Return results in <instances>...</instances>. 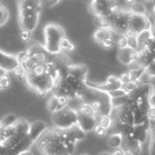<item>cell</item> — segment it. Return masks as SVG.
<instances>
[{
    "mask_svg": "<svg viewBox=\"0 0 155 155\" xmlns=\"http://www.w3.org/2000/svg\"><path fill=\"white\" fill-rule=\"evenodd\" d=\"M62 132L64 129L51 127L39 137L35 143L43 155H71L65 147Z\"/></svg>",
    "mask_w": 155,
    "mask_h": 155,
    "instance_id": "cell-1",
    "label": "cell"
},
{
    "mask_svg": "<svg viewBox=\"0 0 155 155\" xmlns=\"http://www.w3.org/2000/svg\"><path fill=\"white\" fill-rule=\"evenodd\" d=\"M43 47L47 51L48 54L51 56H58L61 53V41L66 36L65 28L57 25V23H48L44 26L43 30Z\"/></svg>",
    "mask_w": 155,
    "mask_h": 155,
    "instance_id": "cell-2",
    "label": "cell"
},
{
    "mask_svg": "<svg viewBox=\"0 0 155 155\" xmlns=\"http://www.w3.org/2000/svg\"><path fill=\"white\" fill-rule=\"evenodd\" d=\"M25 80H26V84L40 96L51 93L53 87H54V81H53V79L48 74L35 75L32 72H27L25 76Z\"/></svg>",
    "mask_w": 155,
    "mask_h": 155,
    "instance_id": "cell-3",
    "label": "cell"
},
{
    "mask_svg": "<svg viewBox=\"0 0 155 155\" xmlns=\"http://www.w3.org/2000/svg\"><path fill=\"white\" fill-rule=\"evenodd\" d=\"M53 127L60 129H70L78 123V111L75 109L66 106V107L58 110L57 113L52 114Z\"/></svg>",
    "mask_w": 155,
    "mask_h": 155,
    "instance_id": "cell-4",
    "label": "cell"
},
{
    "mask_svg": "<svg viewBox=\"0 0 155 155\" xmlns=\"http://www.w3.org/2000/svg\"><path fill=\"white\" fill-rule=\"evenodd\" d=\"M40 12L36 9H18V23L21 30L34 32L38 28Z\"/></svg>",
    "mask_w": 155,
    "mask_h": 155,
    "instance_id": "cell-5",
    "label": "cell"
},
{
    "mask_svg": "<svg viewBox=\"0 0 155 155\" xmlns=\"http://www.w3.org/2000/svg\"><path fill=\"white\" fill-rule=\"evenodd\" d=\"M118 5V0H92L89 3V11L97 18H105Z\"/></svg>",
    "mask_w": 155,
    "mask_h": 155,
    "instance_id": "cell-6",
    "label": "cell"
},
{
    "mask_svg": "<svg viewBox=\"0 0 155 155\" xmlns=\"http://www.w3.org/2000/svg\"><path fill=\"white\" fill-rule=\"evenodd\" d=\"M130 30H133L136 34H138L146 30V28H151V22H150V19L146 16H138V14H132V17H130V21H129V27Z\"/></svg>",
    "mask_w": 155,
    "mask_h": 155,
    "instance_id": "cell-7",
    "label": "cell"
},
{
    "mask_svg": "<svg viewBox=\"0 0 155 155\" xmlns=\"http://www.w3.org/2000/svg\"><path fill=\"white\" fill-rule=\"evenodd\" d=\"M18 66H19V64L17 62L16 54H11V53L0 49V69L8 72V74H11Z\"/></svg>",
    "mask_w": 155,
    "mask_h": 155,
    "instance_id": "cell-8",
    "label": "cell"
},
{
    "mask_svg": "<svg viewBox=\"0 0 155 155\" xmlns=\"http://www.w3.org/2000/svg\"><path fill=\"white\" fill-rule=\"evenodd\" d=\"M122 149L127 153V155H141L142 154V145L132 134L124 136L123 137Z\"/></svg>",
    "mask_w": 155,
    "mask_h": 155,
    "instance_id": "cell-9",
    "label": "cell"
},
{
    "mask_svg": "<svg viewBox=\"0 0 155 155\" xmlns=\"http://www.w3.org/2000/svg\"><path fill=\"white\" fill-rule=\"evenodd\" d=\"M98 120H100V116H97V115H84V114L78 113V123L76 124L87 133V132L94 130L96 125L98 124Z\"/></svg>",
    "mask_w": 155,
    "mask_h": 155,
    "instance_id": "cell-10",
    "label": "cell"
},
{
    "mask_svg": "<svg viewBox=\"0 0 155 155\" xmlns=\"http://www.w3.org/2000/svg\"><path fill=\"white\" fill-rule=\"evenodd\" d=\"M69 101L70 100L67 98V97L52 94L47 101V110L49 111V113L54 114V113H57L58 110H61V109L66 107V106H69Z\"/></svg>",
    "mask_w": 155,
    "mask_h": 155,
    "instance_id": "cell-11",
    "label": "cell"
},
{
    "mask_svg": "<svg viewBox=\"0 0 155 155\" xmlns=\"http://www.w3.org/2000/svg\"><path fill=\"white\" fill-rule=\"evenodd\" d=\"M47 128H48V125L43 120H34L28 125V133H27L28 138L35 143L39 140V137L47 130Z\"/></svg>",
    "mask_w": 155,
    "mask_h": 155,
    "instance_id": "cell-12",
    "label": "cell"
},
{
    "mask_svg": "<svg viewBox=\"0 0 155 155\" xmlns=\"http://www.w3.org/2000/svg\"><path fill=\"white\" fill-rule=\"evenodd\" d=\"M132 136L137 140V141L143 145L149 142L150 137H151V130H150V123L143 124V125H137V127H133L132 129Z\"/></svg>",
    "mask_w": 155,
    "mask_h": 155,
    "instance_id": "cell-13",
    "label": "cell"
},
{
    "mask_svg": "<svg viewBox=\"0 0 155 155\" xmlns=\"http://www.w3.org/2000/svg\"><path fill=\"white\" fill-rule=\"evenodd\" d=\"M153 40H154V36H153L151 28H146V30L141 31L137 35V41H138L137 52H142L145 49H147L150 44L153 43Z\"/></svg>",
    "mask_w": 155,
    "mask_h": 155,
    "instance_id": "cell-14",
    "label": "cell"
},
{
    "mask_svg": "<svg viewBox=\"0 0 155 155\" xmlns=\"http://www.w3.org/2000/svg\"><path fill=\"white\" fill-rule=\"evenodd\" d=\"M67 74L81 80V81H87V78H88V67L84 66V65L70 64L69 67H67Z\"/></svg>",
    "mask_w": 155,
    "mask_h": 155,
    "instance_id": "cell-15",
    "label": "cell"
},
{
    "mask_svg": "<svg viewBox=\"0 0 155 155\" xmlns=\"http://www.w3.org/2000/svg\"><path fill=\"white\" fill-rule=\"evenodd\" d=\"M113 34L114 32L107 27H98L93 34V39H94V41L97 43V44H102L107 38L113 36Z\"/></svg>",
    "mask_w": 155,
    "mask_h": 155,
    "instance_id": "cell-16",
    "label": "cell"
},
{
    "mask_svg": "<svg viewBox=\"0 0 155 155\" xmlns=\"http://www.w3.org/2000/svg\"><path fill=\"white\" fill-rule=\"evenodd\" d=\"M132 49H129V48H124V49H118V53H116V56H118V61L120 62L122 65L124 66H129L132 65Z\"/></svg>",
    "mask_w": 155,
    "mask_h": 155,
    "instance_id": "cell-17",
    "label": "cell"
},
{
    "mask_svg": "<svg viewBox=\"0 0 155 155\" xmlns=\"http://www.w3.org/2000/svg\"><path fill=\"white\" fill-rule=\"evenodd\" d=\"M107 145L110 149H120L123 145V134L119 133V132H114L111 133L109 137H107Z\"/></svg>",
    "mask_w": 155,
    "mask_h": 155,
    "instance_id": "cell-18",
    "label": "cell"
},
{
    "mask_svg": "<svg viewBox=\"0 0 155 155\" xmlns=\"http://www.w3.org/2000/svg\"><path fill=\"white\" fill-rule=\"evenodd\" d=\"M149 119H147V114L146 111L136 109L133 110V127H137V125H143L147 124Z\"/></svg>",
    "mask_w": 155,
    "mask_h": 155,
    "instance_id": "cell-19",
    "label": "cell"
},
{
    "mask_svg": "<svg viewBox=\"0 0 155 155\" xmlns=\"http://www.w3.org/2000/svg\"><path fill=\"white\" fill-rule=\"evenodd\" d=\"M128 11L132 14H138V16H146V14L149 13L146 4H145L143 2H140V0L134 2L132 5L128 8Z\"/></svg>",
    "mask_w": 155,
    "mask_h": 155,
    "instance_id": "cell-20",
    "label": "cell"
},
{
    "mask_svg": "<svg viewBox=\"0 0 155 155\" xmlns=\"http://www.w3.org/2000/svg\"><path fill=\"white\" fill-rule=\"evenodd\" d=\"M75 48H76L75 43L72 41L70 38L65 36L64 39H62V41H61V53H64V54H67V53L74 52Z\"/></svg>",
    "mask_w": 155,
    "mask_h": 155,
    "instance_id": "cell-21",
    "label": "cell"
},
{
    "mask_svg": "<svg viewBox=\"0 0 155 155\" xmlns=\"http://www.w3.org/2000/svg\"><path fill=\"white\" fill-rule=\"evenodd\" d=\"M98 125H101L104 129H106L109 132L111 128H114V119L111 115H105V116H100L98 120Z\"/></svg>",
    "mask_w": 155,
    "mask_h": 155,
    "instance_id": "cell-22",
    "label": "cell"
},
{
    "mask_svg": "<svg viewBox=\"0 0 155 155\" xmlns=\"http://www.w3.org/2000/svg\"><path fill=\"white\" fill-rule=\"evenodd\" d=\"M69 132L71 133V136L74 137V140L78 142V141H81V140H84V137H85V132L83 129H81L79 125H74V127H71L70 129H69Z\"/></svg>",
    "mask_w": 155,
    "mask_h": 155,
    "instance_id": "cell-23",
    "label": "cell"
},
{
    "mask_svg": "<svg viewBox=\"0 0 155 155\" xmlns=\"http://www.w3.org/2000/svg\"><path fill=\"white\" fill-rule=\"evenodd\" d=\"M128 74H129V76H130V80L137 81V83H138L140 78H141V76L145 74V67L138 66V67H133V69H129V70H128Z\"/></svg>",
    "mask_w": 155,
    "mask_h": 155,
    "instance_id": "cell-24",
    "label": "cell"
},
{
    "mask_svg": "<svg viewBox=\"0 0 155 155\" xmlns=\"http://www.w3.org/2000/svg\"><path fill=\"white\" fill-rule=\"evenodd\" d=\"M115 35V47L118 49H124V48H128V41L127 38H125L123 34H114Z\"/></svg>",
    "mask_w": 155,
    "mask_h": 155,
    "instance_id": "cell-25",
    "label": "cell"
},
{
    "mask_svg": "<svg viewBox=\"0 0 155 155\" xmlns=\"http://www.w3.org/2000/svg\"><path fill=\"white\" fill-rule=\"evenodd\" d=\"M16 115H12V114H9V115H5L3 119H0V124L3 125V127H9V125H13L14 123H16Z\"/></svg>",
    "mask_w": 155,
    "mask_h": 155,
    "instance_id": "cell-26",
    "label": "cell"
},
{
    "mask_svg": "<svg viewBox=\"0 0 155 155\" xmlns=\"http://www.w3.org/2000/svg\"><path fill=\"white\" fill-rule=\"evenodd\" d=\"M0 85L3 87V89L5 91L8 88H11L12 85V78H11V74H5L4 76L0 78Z\"/></svg>",
    "mask_w": 155,
    "mask_h": 155,
    "instance_id": "cell-27",
    "label": "cell"
},
{
    "mask_svg": "<svg viewBox=\"0 0 155 155\" xmlns=\"http://www.w3.org/2000/svg\"><path fill=\"white\" fill-rule=\"evenodd\" d=\"M110 97H111V100H116V98H122V97H125V96H128V93L125 92L123 88H119V89H115L113 92H109L107 93Z\"/></svg>",
    "mask_w": 155,
    "mask_h": 155,
    "instance_id": "cell-28",
    "label": "cell"
},
{
    "mask_svg": "<svg viewBox=\"0 0 155 155\" xmlns=\"http://www.w3.org/2000/svg\"><path fill=\"white\" fill-rule=\"evenodd\" d=\"M11 74H13L14 75V78H17V79H25V76H26V70L23 69V67L19 65L18 67H16Z\"/></svg>",
    "mask_w": 155,
    "mask_h": 155,
    "instance_id": "cell-29",
    "label": "cell"
},
{
    "mask_svg": "<svg viewBox=\"0 0 155 155\" xmlns=\"http://www.w3.org/2000/svg\"><path fill=\"white\" fill-rule=\"evenodd\" d=\"M16 58H17V62L19 65L25 64V62L28 60V53L27 51H19L17 54H16Z\"/></svg>",
    "mask_w": 155,
    "mask_h": 155,
    "instance_id": "cell-30",
    "label": "cell"
},
{
    "mask_svg": "<svg viewBox=\"0 0 155 155\" xmlns=\"http://www.w3.org/2000/svg\"><path fill=\"white\" fill-rule=\"evenodd\" d=\"M101 45H102L105 49H113V48L115 47V35H114V34H113V36H110V38L106 39V40Z\"/></svg>",
    "mask_w": 155,
    "mask_h": 155,
    "instance_id": "cell-31",
    "label": "cell"
},
{
    "mask_svg": "<svg viewBox=\"0 0 155 155\" xmlns=\"http://www.w3.org/2000/svg\"><path fill=\"white\" fill-rule=\"evenodd\" d=\"M137 87H138V83H137V81H133V80H130L129 83L124 84V85L122 87V88H123L125 92H127L128 94H130V93H132V92H133L136 88H137Z\"/></svg>",
    "mask_w": 155,
    "mask_h": 155,
    "instance_id": "cell-32",
    "label": "cell"
},
{
    "mask_svg": "<svg viewBox=\"0 0 155 155\" xmlns=\"http://www.w3.org/2000/svg\"><path fill=\"white\" fill-rule=\"evenodd\" d=\"M149 155H155V133L153 130H151V137L149 140Z\"/></svg>",
    "mask_w": 155,
    "mask_h": 155,
    "instance_id": "cell-33",
    "label": "cell"
},
{
    "mask_svg": "<svg viewBox=\"0 0 155 155\" xmlns=\"http://www.w3.org/2000/svg\"><path fill=\"white\" fill-rule=\"evenodd\" d=\"M19 36H21V40L22 41L28 43L32 39V32L27 31V30H21V31H19Z\"/></svg>",
    "mask_w": 155,
    "mask_h": 155,
    "instance_id": "cell-34",
    "label": "cell"
},
{
    "mask_svg": "<svg viewBox=\"0 0 155 155\" xmlns=\"http://www.w3.org/2000/svg\"><path fill=\"white\" fill-rule=\"evenodd\" d=\"M145 71H146V74L150 78H155V60L151 62V64H149L146 67H145Z\"/></svg>",
    "mask_w": 155,
    "mask_h": 155,
    "instance_id": "cell-35",
    "label": "cell"
},
{
    "mask_svg": "<svg viewBox=\"0 0 155 155\" xmlns=\"http://www.w3.org/2000/svg\"><path fill=\"white\" fill-rule=\"evenodd\" d=\"M127 41H128V48H129V49L137 51V48H138L137 38H127Z\"/></svg>",
    "mask_w": 155,
    "mask_h": 155,
    "instance_id": "cell-36",
    "label": "cell"
},
{
    "mask_svg": "<svg viewBox=\"0 0 155 155\" xmlns=\"http://www.w3.org/2000/svg\"><path fill=\"white\" fill-rule=\"evenodd\" d=\"M94 133L98 136V137H105V136L107 134V130L104 129L102 127H101V125L97 124V125H96V128H94Z\"/></svg>",
    "mask_w": 155,
    "mask_h": 155,
    "instance_id": "cell-37",
    "label": "cell"
},
{
    "mask_svg": "<svg viewBox=\"0 0 155 155\" xmlns=\"http://www.w3.org/2000/svg\"><path fill=\"white\" fill-rule=\"evenodd\" d=\"M119 79H120V83H122V85L129 83V81H130V76H129V74H128V71L123 72V74L119 76Z\"/></svg>",
    "mask_w": 155,
    "mask_h": 155,
    "instance_id": "cell-38",
    "label": "cell"
},
{
    "mask_svg": "<svg viewBox=\"0 0 155 155\" xmlns=\"http://www.w3.org/2000/svg\"><path fill=\"white\" fill-rule=\"evenodd\" d=\"M146 114H147L149 122H155V107L150 106V107L147 109V111H146Z\"/></svg>",
    "mask_w": 155,
    "mask_h": 155,
    "instance_id": "cell-39",
    "label": "cell"
},
{
    "mask_svg": "<svg viewBox=\"0 0 155 155\" xmlns=\"http://www.w3.org/2000/svg\"><path fill=\"white\" fill-rule=\"evenodd\" d=\"M149 104H150V106L155 107V91L149 96Z\"/></svg>",
    "mask_w": 155,
    "mask_h": 155,
    "instance_id": "cell-40",
    "label": "cell"
},
{
    "mask_svg": "<svg viewBox=\"0 0 155 155\" xmlns=\"http://www.w3.org/2000/svg\"><path fill=\"white\" fill-rule=\"evenodd\" d=\"M18 2H25V3H31V4H35V5H41V0H18Z\"/></svg>",
    "mask_w": 155,
    "mask_h": 155,
    "instance_id": "cell-41",
    "label": "cell"
},
{
    "mask_svg": "<svg viewBox=\"0 0 155 155\" xmlns=\"http://www.w3.org/2000/svg\"><path fill=\"white\" fill-rule=\"evenodd\" d=\"M147 51H149V52L151 53V54L155 57V39L153 40V43H151V44H150V47L147 48Z\"/></svg>",
    "mask_w": 155,
    "mask_h": 155,
    "instance_id": "cell-42",
    "label": "cell"
},
{
    "mask_svg": "<svg viewBox=\"0 0 155 155\" xmlns=\"http://www.w3.org/2000/svg\"><path fill=\"white\" fill-rule=\"evenodd\" d=\"M111 154H113V155H127V153H125V151H124V150H123L122 147H120V149H116V150H114V151L111 153Z\"/></svg>",
    "mask_w": 155,
    "mask_h": 155,
    "instance_id": "cell-43",
    "label": "cell"
},
{
    "mask_svg": "<svg viewBox=\"0 0 155 155\" xmlns=\"http://www.w3.org/2000/svg\"><path fill=\"white\" fill-rule=\"evenodd\" d=\"M45 2L48 4V7H54V5H57V4L61 2V0H45Z\"/></svg>",
    "mask_w": 155,
    "mask_h": 155,
    "instance_id": "cell-44",
    "label": "cell"
},
{
    "mask_svg": "<svg viewBox=\"0 0 155 155\" xmlns=\"http://www.w3.org/2000/svg\"><path fill=\"white\" fill-rule=\"evenodd\" d=\"M134 2H137V0H124V4H125V7H127V9L132 5Z\"/></svg>",
    "mask_w": 155,
    "mask_h": 155,
    "instance_id": "cell-45",
    "label": "cell"
},
{
    "mask_svg": "<svg viewBox=\"0 0 155 155\" xmlns=\"http://www.w3.org/2000/svg\"><path fill=\"white\" fill-rule=\"evenodd\" d=\"M17 155H34L31 150H25V151H21V153H18Z\"/></svg>",
    "mask_w": 155,
    "mask_h": 155,
    "instance_id": "cell-46",
    "label": "cell"
},
{
    "mask_svg": "<svg viewBox=\"0 0 155 155\" xmlns=\"http://www.w3.org/2000/svg\"><path fill=\"white\" fill-rule=\"evenodd\" d=\"M149 123H150V129L155 133V122H149Z\"/></svg>",
    "mask_w": 155,
    "mask_h": 155,
    "instance_id": "cell-47",
    "label": "cell"
},
{
    "mask_svg": "<svg viewBox=\"0 0 155 155\" xmlns=\"http://www.w3.org/2000/svg\"><path fill=\"white\" fill-rule=\"evenodd\" d=\"M97 155H113V154H111L110 151H101V153H98Z\"/></svg>",
    "mask_w": 155,
    "mask_h": 155,
    "instance_id": "cell-48",
    "label": "cell"
},
{
    "mask_svg": "<svg viewBox=\"0 0 155 155\" xmlns=\"http://www.w3.org/2000/svg\"><path fill=\"white\" fill-rule=\"evenodd\" d=\"M150 84L153 85V89L155 91V78H151V83H150Z\"/></svg>",
    "mask_w": 155,
    "mask_h": 155,
    "instance_id": "cell-49",
    "label": "cell"
},
{
    "mask_svg": "<svg viewBox=\"0 0 155 155\" xmlns=\"http://www.w3.org/2000/svg\"><path fill=\"white\" fill-rule=\"evenodd\" d=\"M151 32H153V36H154V39H155V25L151 26Z\"/></svg>",
    "mask_w": 155,
    "mask_h": 155,
    "instance_id": "cell-50",
    "label": "cell"
},
{
    "mask_svg": "<svg viewBox=\"0 0 155 155\" xmlns=\"http://www.w3.org/2000/svg\"><path fill=\"white\" fill-rule=\"evenodd\" d=\"M5 74H8V72H5L4 70H2V69H0V78H2V76H4Z\"/></svg>",
    "mask_w": 155,
    "mask_h": 155,
    "instance_id": "cell-51",
    "label": "cell"
},
{
    "mask_svg": "<svg viewBox=\"0 0 155 155\" xmlns=\"http://www.w3.org/2000/svg\"><path fill=\"white\" fill-rule=\"evenodd\" d=\"M150 13H151V14H153V16L155 17V4H154V5H153V9H151V12H150Z\"/></svg>",
    "mask_w": 155,
    "mask_h": 155,
    "instance_id": "cell-52",
    "label": "cell"
},
{
    "mask_svg": "<svg viewBox=\"0 0 155 155\" xmlns=\"http://www.w3.org/2000/svg\"><path fill=\"white\" fill-rule=\"evenodd\" d=\"M147 2H155V0H147Z\"/></svg>",
    "mask_w": 155,
    "mask_h": 155,
    "instance_id": "cell-53",
    "label": "cell"
},
{
    "mask_svg": "<svg viewBox=\"0 0 155 155\" xmlns=\"http://www.w3.org/2000/svg\"><path fill=\"white\" fill-rule=\"evenodd\" d=\"M81 155H88V154H81Z\"/></svg>",
    "mask_w": 155,
    "mask_h": 155,
    "instance_id": "cell-54",
    "label": "cell"
}]
</instances>
